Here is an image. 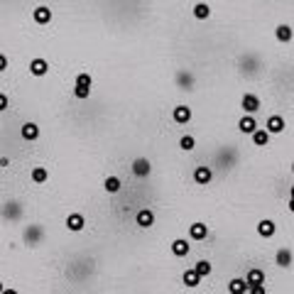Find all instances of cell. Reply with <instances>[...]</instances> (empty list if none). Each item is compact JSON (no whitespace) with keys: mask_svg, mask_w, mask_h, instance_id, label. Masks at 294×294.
Returning <instances> with one entry per match:
<instances>
[{"mask_svg":"<svg viewBox=\"0 0 294 294\" xmlns=\"http://www.w3.org/2000/svg\"><path fill=\"white\" fill-rule=\"evenodd\" d=\"M211 236V228L204 221H194V223L186 225V238L191 243H206Z\"/></svg>","mask_w":294,"mask_h":294,"instance_id":"6da1fadb","label":"cell"},{"mask_svg":"<svg viewBox=\"0 0 294 294\" xmlns=\"http://www.w3.org/2000/svg\"><path fill=\"white\" fill-rule=\"evenodd\" d=\"M169 252H172V257L174 260H184V257H189L191 255V240L186 238H174L169 243Z\"/></svg>","mask_w":294,"mask_h":294,"instance_id":"7a4b0ae2","label":"cell"},{"mask_svg":"<svg viewBox=\"0 0 294 294\" xmlns=\"http://www.w3.org/2000/svg\"><path fill=\"white\" fill-rule=\"evenodd\" d=\"M272 265L280 267V270H289L294 265V252L292 248H287V245H280L275 255H272Z\"/></svg>","mask_w":294,"mask_h":294,"instance_id":"3957f363","label":"cell"},{"mask_svg":"<svg viewBox=\"0 0 294 294\" xmlns=\"http://www.w3.org/2000/svg\"><path fill=\"white\" fill-rule=\"evenodd\" d=\"M130 172H133L135 179H147V177L152 174V162H150L147 157H135V159L130 162Z\"/></svg>","mask_w":294,"mask_h":294,"instance_id":"277c9868","label":"cell"},{"mask_svg":"<svg viewBox=\"0 0 294 294\" xmlns=\"http://www.w3.org/2000/svg\"><path fill=\"white\" fill-rule=\"evenodd\" d=\"M154 223H157V216H154V211L150 206H142V209L135 211V225L140 231H150Z\"/></svg>","mask_w":294,"mask_h":294,"instance_id":"5b68a950","label":"cell"},{"mask_svg":"<svg viewBox=\"0 0 294 294\" xmlns=\"http://www.w3.org/2000/svg\"><path fill=\"white\" fill-rule=\"evenodd\" d=\"M255 231H257V236L263 240H275L277 233H280V228H277V223L272 218H260L257 225H255Z\"/></svg>","mask_w":294,"mask_h":294,"instance_id":"8992f818","label":"cell"},{"mask_svg":"<svg viewBox=\"0 0 294 294\" xmlns=\"http://www.w3.org/2000/svg\"><path fill=\"white\" fill-rule=\"evenodd\" d=\"M191 182H194L196 186H209V184L213 182V167H209V165L194 167L191 169Z\"/></svg>","mask_w":294,"mask_h":294,"instance_id":"52a82bcc","label":"cell"},{"mask_svg":"<svg viewBox=\"0 0 294 294\" xmlns=\"http://www.w3.org/2000/svg\"><path fill=\"white\" fill-rule=\"evenodd\" d=\"M191 118H194V111L186 103H179V106L172 108V123L174 125H186V123H191Z\"/></svg>","mask_w":294,"mask_h":294,"instance_id":"ba28073f","label":"cell"},{"mask_svg":"<svg viewBox=\"0 0 294 294\" xmlns=\"http://www.w3.org/2000/svg\"><path fill=\"white\" fill-rule=\"evenodd\" d=\"M265 130L270 133V135H282V133L287 130V120H284V115H280V113H272V115H267Z\"/></svg>","mask_w":294,"mask_h":294,"instance_id":"9c48e42d","label":"cell"},{"mask_svg":"<svg viewBox=\"0 0 294 294\" xmlns=\"http://www.w3.org/2000/svg\"><path fill=\"white\" fill-rule=\"evenodd\" d=\"M174 84H177V88H179V91H194L196 76L191 74V71L179 69L177 74H174Z\"/></svg>","mask_w":294,"mask_h":294,"instance_id":"30bf717a","label":"cell"},{"mask_svg":"<svg viewBox=\"0 0 294 294\" xmlns=\"http://www.w3.org/2000/svg\"><path fill=\"white\" fill-rule=\"evenodd\" d=\"M240 108H243V113L255 115V113L263 108V98L257 96V93H243V98H240Z\"/></svg>","mask_w":294,"mask_h":294,"instance_id":"8fae6325","label":"cell"},{"mask_svg":"<svg viewBox=\"0 0 294 294\" xmlns=\"http://www.w3.org/2000/svg\"><path fill=\"white\" fill-rule=\"evenodd\" d=\"M52 17H54V13L49 10V5H37V8L32 10V20H35V25H40V27L49 25Z\"/></svg>","mask_w":294,"mask_h":294,"instance_id":"7c38bea8","label":"cell"},{"mask_svg":"<svg viewBox=\"0 0 294 294\" xmlns=\"http://www.w3.org/2000/svg\"><path fill=\"white\" fill-rule=\"evenodd\" d=\"M64 223H67V228H69L71 233H81V231L86 228V216L84 213H79V211H71Z\"/></svg>","mask_w":294,"mask_h":294,"instance_id":"4fadbf2b","label":"cell"},{"mask_svg":"<svg viewBox=\"0 0 294 294\" xmlns=\"http://www.w3.org/2000/svg\"><path fill=\"white\" fill-rule=\"evenodd\" d=\"M29 74L35 76V79H42L49 74V61L42 59V56H35L32 61H29Z\"/></svg>","mask_w":294,"mask_h":294,"instance_id":"5bb4252c","label":"cell"},{"mask_svg":"<svg viewBox=\"0 0 294 294\" xmlns=\"http://www.w3.org/2000/svg\"><path fill=\"white\" fill-rule=\"evenodd\" d=\"M243 277H245V282H248V287H250V284H267V275H265L263 267H250Z\"/></svg>","mask_w":294,"mask_h":294,"instance_id":"9a60e30c","label":"cell"},{"mask_svg":"<svg viewBox=\"0 0 294 294\" xmlns=\"http://www.w3.org/2000/svg\"><path fill=\"white\" fill-rule=\"evenodd\" d=\"M257 120H255V115H250V113H243V118L238 120V130L243 133V135H252L255 130H257Z\"/></svg>","mask_w":294,"mask_h":294,"instance_id":"2e32d148","label":"cell"},{"mask_svg":"<svg viewBox=\"0 0 294 294\" xmlns=\"http://www.w3.org/2000/svg\"><path fill=\"white\" fill-rule=\"evenodd\" d=\"M225 292L228 294H248V282L245 277H231L225 282Z\"/></svg>","mask_w":294,"mask_h":294,"instance_id":"e0dca14e","label":"cell"},{"mask_svg":"<svg viewBox=\"0 0 294 294\" xmlns=\"http://www.w3.org/2000/svg\"><path fill=\"white\" fill-rule=\"evenodd\" d=\"M40 125L37 123H25V125L20 127V135H22V140L25 142H37L40 140Z\"/></svg>","mask_w":294,"mask_h":294,"instance_id":"ac0fdd59","label":"cell"},{"mask_svg":"<svg viewBox=\"0 0 294 294\" xmlns=\"http://www.w3.org/2000/svg\"><path fill=\"white\" fill-rule=\"evenodd\" d=\"M270 140H272V135L267 133L265 127H257V130L250 135L252 147H267V145H270Z\"/></svg>","mask_w":294,"mask_h":294,"instance_id":"d6986e66","label":"cell"},{"mask_svg":"<svg viewBox=\"0 0 294 294\" xmlns=\"http://www.w3.org/2000/svg\"><path fill=\"white\" fill-rule=\"evenodd\" d=\"M275 37H277V42H280V44H289L294 40V29L289 27L287 22H282V25L275 27Z\"/></svg>","mask_w":294,"mask_h":294,"instance_id":"ffe728a7","label":"cell"},{"mask_svg":"<svg viewBox=\"0 0 294 294\" xmlns=\"http://www.w3.org/2000/svg\"><path fill=\"white\" fill-rule=\"evenodd\" d=\"M182 284L184 287H189V289H196V287L201 284V277L196 275L194 267H186V270L182 272Z\"/></svg>","mask_w":294,"mask_h":294,"instance_id":"44dd1931","label":"cell"},{"mask_svg":"<svg viewBox=\"0 0 294 294\" xmlns=\"http://www.w3.org/2000/svg\"><path fill=\"white\" fill-rule=\"evenodd\" d=\"M103 189H106V194H118L120 189H123V179L118 177V174H108L106 177V182H103Z\"/></svg>","mask_w":294,"mask_h":294,"instance_id":"7402d4cb","label":"cell"},{"mask_svg":"<svg viewBox=\"0 0 294 294\" xmlns=\"http://www.w3.org/2000/svg\"><path fill=\"white\" fill-rule=\"evenodd\" d=\"M29 179H32V184L42 186V184L49 182V169L47 167H32L29 169Z\"/></svg>","mask_w":294,"mask_h":294,"instance_id":"603a6c76","label":"cell"},{"mask_svg":"<svg viewBox=\"0 0 294 294\" xmlns=\"http://www.w3.org/2000/svg\"><path fill=\"white\" fill-rule=\"evenodd\" d=\"M194 270H196V275L204 280V277H211L213 275V263L211 260H206V257H201V260H196L194 263Z\"/></svg>","mask_w":294,"mask_h":294,"instance_id":"cb8c5ba5","label":"cell"},{"mask_svg":"<svg viewBox=\"0 0 294 294\" xmlns=\"http://www.w3.org/2000/svg\"><path fill=\"white\" fill-rule=\"evenodd\" d=\"M191 13H194L196 20H209L211 17V5L209 3H196L194 8H191Z\"/></svg>","mask_w":294,"mask_h":294,"instance_id":"d4e9b609","label":"cell"},{"mask_svg":"<svg viewBox=\"0 0 294 294\" xmlns=\"http://www.w3.org/2000/svg\"><path fill=\"white\" fill-rule=\"evenodd\" d=\"M42 240V228L40 225H27L25 228V243H37Z\"/></svg>","mask_w":294,"mask_h":294,"instance_id":"484cf974","label":"cell"},{"mask_svg":"<svg viewBox=\"0 0 294 294\" xmlns=\"http://www.w3.org/2000/svg\"><path fill=\"white\" fill-rule=\"evenodd\" d=\"M179 150H182V152H194L196 150L194 135H182V138H179Z\"/></svg>","mask_w":294,"mask_h":294,"instance_id":"4316f807","label":"cell"},{"mask_svg":"<svg viewBox=\"0 0 294 294\" xmlns=\"http://www.w3.org/2000/svg\"><path fill=\"white\" fill-rule=\"evenodd\" d=\"M74 86H88V88H91V86H93L91 74H88V71H79V74H76V79H74Z\"/></svg>","mask_w":294,"mask_h":294,"instance_id":"83f0119b","label":"cell"},{"mask_svg":"<svg viewBox=\"0 0 294 294\" xmlns=\"http://www.w3.org/2000/svg\"><path fill=\"white\" fill-rule=\"evenodd\" d=\"M88 96H91V88H88V86H74V98L86 101Z\"/></svg>","mask_w":294,"mask_h":294,"instance_id":"f1b7e54d","label":"cell"},{"mask_svg":"<svg viewBox=\"0 0 294 294\" xmlns=\"http://www.w3.org/2000/svg\"><path fill=\"white\" fill-rule=\"evenodd\" d=\"M248 294H267V284H250Z\"/></svg>","mask_w":294,"mask_h":294,"instance_id":"f546056e","label":"cell"},{"mask_svg":"<svg viewBox=\"0 0 294 294\" xmlns=\"http://www.w3.org/2000/svg\"><path fill=\"white\" fill-rule=\"evenodd\" d=\"M8 108H10V98H8L5 93H3V91H0V113L8 111Z\"/></svg>","mask_w":294,"mask_h":294,"instance_id":"4dcf8cb0","label":"cell"},{"mask_svg":"<svg viewBox=\"0 0 294 294\" xmlns=\"http://www.w3.org/2000/svg\"><path fill=\"white\" fill-rule=\"evenodd\" d=\"M5 69H8V56H5L3 52H0V74H3Z\"/></svg>","mask_w":294,"mask_h":294,"instance_id":"1f68e13d","label":"cell"},{"mask_svg":"<svg viewBox=\"0 0 294 294\" xmlns=\"http://www.w3.org/2000/svg\"><path fill=\"white\" fill-rule=\"evenodd\" d=\"M284 209H287V211H289V213L294 216V199H289V196H287V204H284Z\"/></svg>","mask_w":294,"mask_h":294,"instance_id":"d6a6232c","label":"cell"},{"mask_svg":"<svg viewBox=\"0 0 294 294\" xmlns=\"http://www.w3.org/2000/svg\"><path fill=\"white\" fill-rule=\"evenodd\" d=\"M0 294H20V292H17V289H13V287H5Z\"/></svg>","mask_w":294,"mask_h":294,"instance_id":"836d02e7","label":"cell"},{"mask_svg":"<svg viewBox=\"0 0 294 294\" xmlns=\"http://www.w3.org/2000/svg\"><path fill=\"white\" fill-rule=\"evenodd\" d=\"M287 196H289V199H294V184H289V189H287Z\"/></svg>","mask_w":294,"mask_h":294,"instance_id":"e575fe53","label":"cell"},{"mask_svg":"<svg viewBox=\"0 0 294 294\" xmlns=\"http://www.w3.org/2000/svg\"><path fill=\"white\" fill-rule=\"evenodd\" d=\"M289 172H292V174H294V159H292V165H289Z\"/></svg>","mask_w":294,"mask_h":294,"instance_id":"d590c367","label":"cell"},{"mask_svg":"<svg viewBox=\"0 0 294 294\" xmlns=\"http://www.w3.org/2000/svg\"><path fill=\"white\" fill-rule=\"evenodd\" d=\"M3 289H5V284H3V282H0V292H3Z\"/></svg>","mask_w":294,"mask_h":294,"instance_id":"8d00e7d4","label":"cell"}]
</instances>
